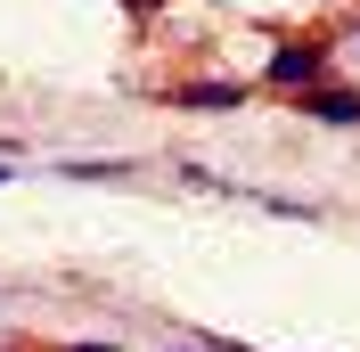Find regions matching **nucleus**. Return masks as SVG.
Wrapping results in <instances>:
<instances>
[{
	"instance_id": "obj_6",
	"label": "nucleus",
	"mask_w": 360,
	"mask_h": 352,
	"mask_svg": "<svg viewBox=\"0 0 360 352\" xmlns=\"http://www.w3.org/2000/svg\"><path fill=\"white\" fill-rule=\"evenodd\" d=\"M131 8H139V17H148V8H164V0H131Z\"/></svg>"
},
{
	"instance_id": "obj_3",
	"label": "nucleus",
	"mask_w": 360,
	"mask_h": 352,
	"mask_svg": "<svg viewBox=\"0 0 360 352\" xmlns=\"http://www.w3.org/2000/svg\"><path fill=\"white\" fill-rule=\"evenodd\" d=\"M164 99H172V107H246V82H229V74H221V82H180V90H164Z\"/></svg>"
},
{
	"instance_id": "obj_4",
	"label": "nucleus",
	"mask_w": 360,
	"mask_h": 352,
	"mask_svg": "<svg viewBox=\"0 0 360 352\" xmlns=\"http://www.w3.org/2000/svg\"><path fill=\"white\" fill-rule=\"evenodd\" d=\"M205 352H246V344H221V336H205Z\"/></svg>"
},
{
	"instance_id": "obj_1",
	"label": "nucleus",
	"mask_w": 360,
	"mask_h": 352,
	"mask_svg": "<svg viewBox=\"0 0 360 352\" xmlns=\"http://www.w3.org/2000/svg\"><path fill=\"white\" fill-rule=\"evenodd\" d=\"M319 74H328V42H278L270 49V66H262V82L270 90H319Z\"/></svg>"
},
{
	"instance_id": "obj_2",
	"label": "nucleus",
	"mask_w": 360,
	"mask_h": 352,
	"mask_svg": "<svg viewBox=\"0 0 360 352\" xmlns=\"http://www.w3.org/2000/svg\"><path fill=\"white\" fill-rule=\"evenodd\" d=\"M295 107L311 115V123H360V90H336V82H319V90H303Z\"/></svg>"
},
{
	"instance_id": "obj_7",
	"label": "nucleus",
	"mask_w": 360,
	"mask_h": 352,
	"mask_svg": "<svg viewBox=\"0 0 360 352\" xmlns=\"http://www.w3.org/2000/svg\"><path fill=\"white\" fill-rule=\"evenodd\" d=\"M0 180H17V172H8V156H0Z\"/></svg>"
},
{
	"instance_id": "obj_5",
	"label": "nucleus",
	"mask_w": 360,
	"mask_h": 352,
	"mask_svg": "<svg viewBox=\"0 0 360 352\" xmlns=\"http://www.w3.org/2000/svg\"><path fill=\"white\" fill-rule=\"evenodd\" d=\"M66 352H115V344H66Z\"/></svg>"
}]
</instances>
